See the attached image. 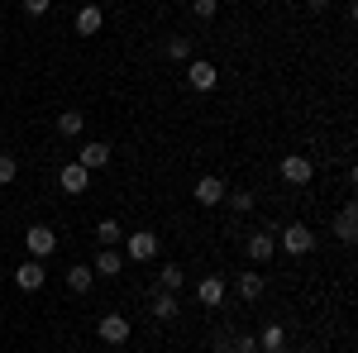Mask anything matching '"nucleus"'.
I'll list each match as a JSON object with an SVG mask.
<instances>
[{
    "label": "nucleus",
    "instance_id": "nucleus-13",
    "mask_svg": "<svg viewBox=\"0 0 358 353\" xmlns=\"http://www.w3.org/2000/svg\"><path fill=\"white\" fill-rule=\"evenodd\" d=\"M129 339V320L124 315H101V344H124Z\"/></svg>",
    "mask_w": 358,
    "mask_h": 353
},
{
    "label": "nucleus",
    "instance_id": "nucleus-6",
    "mask_svg": "<svg viewBox=\"0 0 358 353\" xmlns=\"http://www.w3.org/2000/svg\"><path fill=\"white\" fill-rule=\"evenodd\" d=\"M57 182H62V191H67V196H82V191L91 187V172H86L82 163H62Z\"/></svg>",
    "mask_w": 358,
    "mask_h": 353
},
{
    "label": "nucleus",
    "instance_id": "nucleus-2",
    "mask_svg": "<svg viewBox=\"0 0 358 353\" xmlns=\"http://www.w3.org/2000/svg\"><path fill=\"white\" fill-rule=\"evenodd\" d=\"M277 244H282V253H292V258H306V253L315 248V234H310L306 224H296V219H292V224L282 229V239H277Z\"/></svg>",
    "mask_w": 358,
    "mask_h": 353
},
{
    "label": "nucleus",
    "instance_id": "nucleus-5",
    "mask_svg": "<svg viewBox=\"0 0 358 353\" xmlns=\"http://www.w3.org/2000/svg\"><path fill=\"white\" fill-rule=\"evenodd\" d=\"M110 143H106V138H91V143H82V158H77V163L86 167V172H101V167L110 163Z\"/></svg>",
    "mask_w": 358,
    "mask_h": 353
},
{
    "label": "nucleus",
    "instance_id": "nucleus-10",
    "mask_svg": "<svg viewBox=\"0 0 358 353\" xmlns=\"http://www.w3.org/2000/svg\"><path fill=\"white\" fill-rule=\"evenodd\" d=\"M224 291H229V287H224V277H215V272L196 282V301H201V305H220Z\"/></svg>",
    "mask_w": 358,
    "mask_h": 353
},
{
    "label": "nucleus",
    "instance_id": "nucleus-7",
    "mask_svg": "<svg viewBox=\"0 0 358 353\" xmlns=\"http://www.w3.org/2000/svg\"><path fill=\"white\" fill-rule=\"evenodd\" d=\"M43 282H48V277H43V263H38V258H29V263L15 268V287H20V291H38Z\"/></svg>",
    "mask_w": 358,
    "mask_h": 353
},
{
    "label": "nucleus",
    "instance_id": "nucleus-12",
    "mask_svg": "<svg viewBox=\"0 0 358 353\" xmlns=\"http://www.w3.org/2000/svg\"><path fill=\"white\" fill-rule=\"evenodd\" d=\"M334 239H339V244H354L358 239V210L354 206H344V210L334 215Z\"/></svg>",
    "mask_w": 358,
    "mask_h": 353
},
{
    "label": "nucleus",
    "instance_id": "nucleus-9",
    "mask_svg": "<svg viewBox=\"0 0 358 353\" xmlns=\"http://www.w3.org/2000/svg\"><path fill=\"white\" fill-rule=\"evenodd\" d=\"M187 82H192V91H215L220 72H215V62H192L187 67Z\"/></svg>",
    "mask_w": 358,
    "mask_h": 353
},
{
    "label": "nucleus",
    "instance_id": "nucleus-14",
    "mask_svg": "<svg viewBox=\"0 0 358 353\" xmlns=\"http://www.w3.org/2000/svg\"><path fill=\"white\" fill-rule=\"evenodd\" d=\"M101 24H106V15H101V5H82V10H77V34H82V38H91V34H101Z\"/></svg>",
    "mask_w": 358,
    "mask_h": 353
},
{
    "label": "nucleus",
    "instance_id": "nucleus-18",
    "mask_svg": "<svg viewBox=\"0 0 358 353\" xmlns=\"http://www.w3.org/2000/svg\"><path fill=\"white\" fill-rule=\"evenodd\" d=\"M120 268H124V253H120V248H101L91 272H101V277H120Z\"/></svg>",
    "mask_w": 358,
    "mask_h": 353
},
{
    "label": "nucleus",
    "instance_id": "nucleus-22",
    "mask_svg": "<svg viewBox=\"0 0 358 353\" xmlns=\"http://www.w3.org/2000/svg\"><path fill=\"white\" fill-rule=\"evenodd\" d=\"M158 287H163V291H182V287H187V272L177 268V263H167V268L158 272Z\"/></svg>",
    "mask_w": 358,
    "mask_h": 353
},
{
    "label": "nucleus",
    "instance_id": "nucleus-21",
    "mask_svg": "<svg viewBox=\"0 0 358 353\" xmlns=\"http://www.w3.org/2000/svg\"><path fill=\"white\" fill-rule=\"evenodd\" d=\"M234 291H239L244 301H258L263 291H268V287H263V277H258V272H244V277L234 282Z\"/></svg>",
    "mask_w": 358,
    "mask_h": 353
},
{
    "label": "nucleus",
    "instance_id": "nucleus-24",
    "mask_svg": "<svg viewBox=\"0 0 358 353\" xmlns=\"http://www.w3.org/2000/svg\"><path fill=\"white\" fill-rule=\"evenodd\" d=\"M167 57H172V62H187V57H192V38H182V34L167 38Z\"/></svg>",
    "mask_w": 358,
    "mask_h": 353
},
{
    "label": "nucleus",
    "instance_id": "nucleus-16",
    "mask_svg": "<svg viewBox=\"0 0 358 353\" xmlns=\"http://www.w3.org/2000/svg\"><path fill=\"white\" fill-rule=\"evenodd\" d=\"M148 310H153V320H172V315H177V291H163V287H158V291L148 296Z\"/></svg>",
    "mask_w": 358,
    "mask_h": 353
},
{
    "label": "nucleus",
    "instance_id": "nucleus-25",
    "mask_svg": "<svg viewBox=\"0 0 358 353\" xmlns=\"http://www.w3.org/2000/svg\"><path fill=\"white\" fill-rule=\"evenodd\" d=\"M15 177H20V163H15L10 153H0V187H10Z\"/></svg>",
    "mask_w": 358,
    "mask_h": 353
},
{
    "label": "nucleus",
    "instance_id": "nucleus-3",
    "mask_svg": "<svg viewBox=\"0 0 358 353\" xmlns=\"http://www.w3.org/2000/svg\"><path fill=\"white\" fill-rule=\"evenodd\" d=\"M24 248L43 263L48 253H57V234L48 229V224H29V229H24Z\"/></svg>",
    "mask_w": 358,
    "mask_h": 353
},
{
    "label": "nucleus",
    "instance_id": "nucleus-27",
    "mask_svg": "<svg viewBox=\"0 0 358 353\" xmlns=\"http://www.w3.org/2000/svg\"><path fill=\"white\" fill-rule=\"evenodd\" d=\"M229 353H258V339L253 334H239V339H229Z\"/></svg>",
    "mask_w": 358,
    "mask_h": 353
},
{
    "label": "nucleus",
    "instance_id": "nucleus-17",
    "mask_svg": "<svg viewBox=\"0 0 358 353\" xmlns=\"http://www.w3.org/2000/svg\"><path fill=\"white\" fill-rule=\"evenodd\" d=\"M96 244H101V248H120V244H124V229H120V219L106 215L101 224H96Z\"/></svg>",
    "mask_w": 358,
    "mask_h": 353
},
{
    "label": "nucleus",
    "instance_id": "nucleus-28",
    "mask_svg": "<svg viewBox=\"0 0 358 353\" xmlns=\"http://www.w3.org/2000/svg\"><path fill=\"white\" fill-rule=\"evenodd\" d=\"M48 5H53V0H24V15H34V20H43V15H48Z\"/></svg>",
    "mask_w": 358,
    "mask_h": 353
},
{
    "label": "nucleus",
    "instance_id": "nucleus-19",
    "mask_svg": "<svg viewBox=\"0 0 358 353\" xmlns=\"http://www.w3.org/2000/svg\"><path fill=\"white\" fill-rule=\"evenodd\" d=\"M86 129V115L82 110H62V115H57V134L62 138H77Z\"/></svg>",
    "mask_w": 358,
    "mask_h": 353
},
{
    "label": "nucleus",
    "instance_id": "nucleus-23",
    "mask_svg": "<svg viewBox=\"0 0 358 353\" xmlns=\"http://www.w3.org/2000/svg\"><path fill=\"white\" fill-rule=\"evenodd\" d=\"M224 201H229L234 215H248L253 210V191H224Z\"/></svg>",
    "mask_w": 358,
    "mask_h": 353
},
{
    "label": "nucleus",
    "instance_id": "nucleus-11",
    "mask_svg": "<svg viewBox=\"0 0 358 353\" xmlns=\"http://www.w3.org/2000/svg\"><path fill=\"white\" fill-rule=\"evenodd\" d=\"M224 177H196V201H201V206H220L224 201Z\"/></svg>",
    "mask_w": 358,
    "mask_h": 353
},
{
    "label": "nucleus",
    "instance_id": "nucleus-26",
    "mask_svg": "<svg viewBox=\"0 0 358 353\" xmlns=\"http://www.w3.org/2000/svg\"><path fill=\"white\" fill-rule=\"evenodd\" d=\"M215 10H220V0H192V15H196V20H215Z\"/></svg>",
    "mask_w": 358,
    "mask_h": 353
},
{
    "label": "nucleus",
    "instance_id": "nucleus-15",
    "mask_svg": "<svg viewBox=\"0 0 358 353\" xmlns=\"http://www.w3.org/2000/svg\"><path fill=\"white\" fill-rule=\"evenodd\" d=\"M91 287H96V272L86 268V263H77V268H67V291H72V296H86Z\"/></svg>",
    "mask_w": 358,
    "mask_h": 353
},
{
    "label": "nucleus",
    "instance_id": "nucleus-8",
    "mask_svg": "<svg viewBox=\"0 0 358 353\" xmlns=\"http://www.w3.org/2000/svg\"><path fill=\"white\" fill-rule=\"evenodd\" d=\"M248 258H253V263H268V258H277V239L268 234V229H253V234H248Z\"/></svg>",
    "mask_w": 358,
    "mask_h": 353
},
{
    "label": "nucleus",
    "instance_id": "nucleus-29",
    "mask_svg": "<svg viewBox=\"0 0 358 353\" xmlns=\"http://www.w3.org/2000/svg\"><path fill=\"white\" fill-rule=\"evenodd\" d=\"M306 5H310L315 15H320V10H330V0H306Z\"/></svg>",
    "mask_w": 358,
    "mask_h": 353
},
{
    "label": "nucleus",
    "instance_id": "nucleus-4",
    "mask_svg": "<svg viewBox=\"0 0 358 353\" xmlns=\"http://www.w3.org/2000/svg\"><path fill=\"white\" fill-rule=\"evenodd\" d=\"M310 177H315L310 158H301V153H287V158H282V182H292V187H306Z\"/></svg>",
    "mask_w": 358,
    "mask_h": 353
},
{
    "label": "nucleus",
    "instance_id": "nucleus-1",
    "mask_svg": "<svg viewBox=\"0 0 358 353\" xmlns=\"http://www.w3.org/2000/svg\"><path fill=\"white\" fill-rule=\"evenodd\" d=\"M124 258H134V263H148V258H158V234L153 229H134V234H124Z\"/></svg>",
    "mask_w": 358,
    "mask_h": 353
},
{
    "label": "nucleus",
    "instance_id": "nucleus-20",
    "mask_svg": "<svg viewBox=\"0 0 358 353\" xmlns=\"http://www.w3.org/2000/svg\"><path fill=\"white\" fill-rule=\"evenodd\" d=\"M258 349L282 353V349H287V329H282V325H263V334H258Z\"/></svg>",
    "mask_w": 358,
    "mask_h": 353
}]
</instances>
